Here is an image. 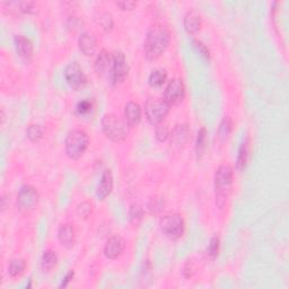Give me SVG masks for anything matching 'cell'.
Returning <instances> with one entry per match:
<instances>
[{"instance_id": "d6a6232c", "label": "cell", "mask_w": 289, "mask_h": 289, "mask_svg": "<svg viewBox=\"0 0 289 289\" xmlns=\"http://www.w3.org/2000/svg\"><path fill=\"white\" fill-rule=\"evenodd\" d=\"M148 207L151 211L155 212V214H157V212L163 210L164 201L162 200V199H153V200L149 202Z\"/></svg>"}, {"instance_id": "5bb4252c", "label": "cell", "mask_w": 289, "mask_h": 289, "mask_svg": "<svg viewBox=\"0 0 289 289\" xmlns=\"http://www.w3.org/2000/svg\"><path fill=\"white\" fill-rule=\"evenodd\" d=\"M113 189V178L111 174V170H104V173L102 174L101 181H99V184L97 187V197L101 199V200H104L107 196H110V193L112 192Z\"/></svg>"}, {"instance_id": "4316f807", "label": "cell", "mask_w": 289, "mask_h": 289, "mask_svg": "<svg viewBox=\"0 0 289 289\" xmlns=\"http://www.w3.org/2000/svg\"><path fill=\"white\" fill-rule=\"evenodd\" d=\"M129 217L132 224H139L141 218H143V209H141V207L139 205H132L129 210Z\"/></svg>"}, {"instance_id": "7a4b0ae2", "label": "cell", "mask_w": 289, "mask_h": 289, "mask_svg": "<svg viewBox=\"0 0 289 289\" xmlns=\"http://www.w3.org/2000/svg\"><path fill=\"white\" fill-rule=\"evenodd\" d=\"M233 184V169L228 165H221L215 175V198L219 209H224L228 200Z\"/></svg>"}, {"instance_id": "277c9868", "label": "cell", "mask_w": 289, "mask_h": 289, "mask_svg": "<svg viewBox=\"0 0 289 289\" xmlns=\"http://www.w3.org/2000/svg\"><path fill=\"white\" fill-rule=\"evenodd\" d=\"M88 141V136L85 131L79 129L70 131L65 141L66 154L72 159L80 158L87 149Z\"/></svg>"}, {"instance_id": "83f0119b", "label": "cell", "mask_w": 289, "mask_h": 289, "mask_svg": "<svg viewBox=\"0 0 289 289\" xmlns=\"http://www.w3.org/2000/svg\"><path fill=\"white\" fill-rule=\"evenodd\" d=\"M218 252H219V239L217 236H214L210 240L209 246H208V254L210 255L211 259H215L217 258Z\"/></svg>"}, {"instance_id": "ba28073f", "label": "cell", "mask_w": 289, "mask_h": 289, "mask_svg": "<svg viewBox=\"0 0 289 289\" xmlns=\"http://www.w3.org/2000/svg\"><path fill=\"white\" fill-rule=\"evenodd\" d=\"M184 95H186V88H184L182 79L174 78L170 80L166 86V89H165L164 99L169 105H178L183 101Z\"/></svg>"}, {"instance_id": "cb8c5ba5", "label": "cell", "mask_w": 289, "mask_h": 289, "mask_svg": "<svg viewBox=\"0 0 289 289\" xmlns=\"http://www.w3.org/2000/svg\"><path fill=\"white\" fill-rule=\"evenodd\" d=\"M232 120L229 117H225L224 119L221 120L219 128H218V137H219L220 141H225L232 131Z\"/></svg>"}, {"instance_id": "9c48e42d", "label": "cell", "mask_w": 289, "mask_h": 289, "mask_svg": "<svg viewBox=\"0 0 289 289\" xmlns=\"http://www.w3.org/2000/svg\"><path fill=\"white\" fill-rule=\"evenodd\" d=\"M65 78L69 86L74 89H80L86 84V76L77 63H72L66 67Z\"/></svg>"}, {"instance_id": "1f68e13d", "label": "cell", "mask_w": 289, "mask_h": 289, "mask_svg": "<svg viewBox=\"0 0 289 289\" xmlns=\"http://www.w3.org/2000/svg\"><path fill=\"white\" fill-rule=\"evenodd\" d=\"M168 129L166 126H162V125H158V127L156 128V138L158 139V141H165L168 138Z\"/></svg>"}, {"instance_id": "e0dca14e", "label": "cell", "mask_w": 289, "mask_h": 289, "mask_svg": "<svg viewBox=\"0 0 289 289\" xmlns=\"http://www.w3.org/2000/svg\"><path fill=\"white\" fill-rule=\"evenodd\" d=\"M183 24L188 34H196V33L200 30L201 18L197 12L190 11L184 16Z\"/></svg>"}, {"instance_id": "8fae6325", "label": "cell", "mask_w": 289, "mask_h": 289, "mask_svg": "<svg viewBox=\"0 0 289 289\" xmlns=\"http://www.w3.org/2000/svg\"><path fill=\"white\" fill-rule=\"evenodd\" d=\"M125 240L119 235H114L107 240L105 248H104V254H105L106 258L114 260L120 257L123 251H125Z\"/></svg>"}, {"instance_id": "5b68a950", "label": "cell", "mask_w": 289, "mask_h": 289, "mask_svg": "<svg viewBox=\"0 0 289 289\" xmlns=\"http://www.w3.org/2000/svg\"><path fill=\"white\" fill-rule=\"evenodd\" d=\"M169 104L163 98H149L146 102L145 113L150 125L158 126L169 112Z\"/></svg>"}, {"instance_id": "836d02e7", "label": "cell", "mask_w": 289, "mask_h": 289, "mask_svg": "<svg viewBox=\"0 0 289 289\" xmlns=\"http://www.w3.org/2000/svg\"><path fill=\"white\" fill-rule=\"evenodd\" d=\"M193 44L196 48L201 52V54L205 56L206 59H209L210 58V53H209V50L207 49V46L202 43L201 41H198V40H193Z\"/></svg>"}, {"instance_id": "603a6c76", "label": "cell", "mask_w": 289, "mask_h": 289, "mask_svg": "<svg viewBox=\"0 0 289 289\" xmlns=\"http://www.w3.org/2000/svg\"><path fill=\"white\" fill-rule=\"evenodd\" d=\"M167 75L163 69H155L149 76V85L151 87H160L166 82Z\"/></svg>"}, {"instance_id": "d590c367", "label": "cell", "mask_w": 289, "mask_h": 289, "mask_svg": "<svg viewBox=\"0 0 289 289\" xmlns=\"http://www.w3.org/2000/svg\"><path fill=\"white\" fill-rule=\"evenodd\" d=\"M73 278H74V272L73 271H70L67 276H66L65 278H64V280H63V282H61V285H60V287L63 288V287H66L68 285V283L70 282V280H73Z\"/></svg>"}, {"instance_id": "d6986e66", "label": "cell", "mask_w": 289, "mask_h": 289, "mask_svg": "<svg viewBox=\"0 0 289 289\" xmlns=\"http://www.w3.org/2000/svg\"><path fill=\"white\" fill-rule=\"evenodd\" d=\"M111 65H112V56L106 50H102L97 55L95 64H94V68H95L97 74H104L110 69Z\"/></svg>"}, {"instance_id": "4dcf8cb0", "label": "cell", "mask_w": 289, "mask_h": 289, "mask_svg": "<svg viewBox=\"0 0 289 289\" xmlns=\"http://www.w3.org/2000/svg\"><path fill=\"white\" fill-rule=\"evenodd\" d=\"M99 24L102 25V27L105 31H111L113 27V20L110 14H107V13L102 14L101 18H99Z\"/></svg>"}, {"instance_id": "ffe728a7", "label": "cell", "mask_w": 289, "mask_h": 289, "mask_svg": "<svg viewBox=\"0 0 289 289\" xmlns=\"http://www.w3.org/2000/svg\"><path fill=\"white\" fill-rule=\"evenodd\" d=\"M56 262H58V257H56L54 251L46 250L43 253V257H42V270H43L44 272H50L51 270L55 267Z\"/></svg>"}, {"instance_id": "9a60e30c", "label": "cell", "mask_w": 289, "mask_h": 289, "mask_svg": "<svg viewBox=\"0 0 289 289\" xmlns=\"http://www.w3.org/2000/svg\"><path fill=\"white\" fill-rule=\"evenodd\" d=\"M125 118L129 127H136L141 120V108L135 102H129L125 107Z\"/></svg>"}, {"instance_id": "e575fe53", "label": "cell", "mask_w": 289, "mask_h": 289, "mask_svg": "<svg viewBox=\"0 0 289 289\" xmlns=\"http://www.w3.org/2000/svg\"><path fill=\"white\" fill-rule=\"evenodd\" d=\"M117 6H119L123 11H130L134 7L137 6V3L136 2H118L117 3Z\"/></svg>"}, {"instance_id": "ac0fdd59", "label": "cell", "mask_w": 289, "mask_h": 289, "mask_svg": "<svg viewBox=\"0 0 289 289\" xmlns=\"http://www.w3.org/2000/svg\"><path fill=\"white\" fill-rule=\"evenodd\" d=\"M58 239L65 248H73L75 243V230L73 226L69 224H65L61 226L58 232Z\"/></svg>"}, {"instance_id": "30bf717a", "label": "cell", "mask_w": 289, "mask_h": 289, "mask_svg": "<svg viewBox=\"0 0 289 289\" xmlns=\"http://www.w3.org/2000/svg\"><path fill=\"white\" fill-rule=\"evenodd\" d=\"M39 202V193L31 186L21 188L17 196V205L21 210H30Z\"/></svg>"}, {"instance_id": "3957f363", "label": "cell", "mask_w": 289, "mask_h": 289, "mask_svg": "<svg viewBox=\"0 0 289 289\" xmlns=\"http://www.w3.org/2000/svg\"><path fill=\"white\" fill-rule=\"evenodd\" d=\"M102 127L105 136L114 143H121V141L127 139L128 135H129V125L127 121L113 114V113L104 115Z\"/></svg>"}, {"instance_id": "484cf974", "label": "cell", "mask_w": 289, "mask_h": 289, "mask_svg": "<svg viewBox=\"0 0 289 289\" xmlns=\"http://www.w3.org/2000/svg\"><path fill=\"white\" fill-rule=\"evenodd\" d=\"M206 139H207V132L205 128H201L200 131L198 132L197 137V144H196V151L198 156H201L203 150L206 148Z\"/></svg>"}, {"instance_id": "2e32d148", "label": "cell", "mask_w": 289, "mask_h": 289, "mask_svg": "<svg viewBox=\"0 0 289 289\" xmlns=\"http://www.w3.org/2000/svg\"><path fill=\"white\" fill-rule=\"evenodd\" d=\"M14 41H15V46L18 55L23 59L31 58L33 54V43L31 40L26 39V37L23 35H16Z\"/></svg>"}, {"instance_id": "f546056e", "label": "cell", "mask_w": 289, "mask_h": 289, "mask_svg": "<svg viewBox=\"0 0 289 289\" xmlns=\"http://www.w3.org/2000/svg\"><path fill=\"white\" fill-rule=\"evenodd\" d=\"M93 110V103L88 99H84V101L79 102L77 105V112L80 115H86L88 113H91Z\"/></svg>"}, {"instance_id": "44dd1931", "label": "cell", "mask_w": 289, "mask_h": 289, "mask_svg": "<svg viewBox=\"0 0 289 289\" xmlns=\"http://www.w3.org/2000/svg\"><path fill=\"white\" fill-rule=\"evenodd\" d=\"M248 157H249V143L248 139H245L240 147L238 160H236V168L239 170H243L246 166V163H248Z\"/></svg>"}, {"instance_id": "6da1fadb", "label": "cell", "mask_w": 289, "mask_h": 289, "mask_svg": "<svg viewBox=\"0 0 289 289\" xmlns=\"http://www.w3.org/2000/svg\"><path fill=\"white\" fill-rule=\"evenodd\" d=\"M169 43V32L165 26L157 24L150 27L145 41V54L147 59L156 60L167 49Z\"/></svg>"}, {"instance_id": "4fadbf2b", "label": "cell", "mask_w": 289, "mask_h": 289, "mask_svg": "<svg viewBox=\"0 0 289 289\" xmlns=\"http://www.w3.org/2000/svg\"><path fill=\"white\" fill-rule=\"evenodd\" d=\"M189 136H190V129H189L188 126H177L172 135H170V144L177 147V148H182L187 144Z\"/></svg>"}, {"instance_id": "8992f818", "label": "cell", "mask_w": 289, "mask_h": 289, "mask_svg": "<svg viewBox=\"0 0 289 289\" xmlns=\"http://www.w3.org/2000/svg\"><path fill=\"white\" fill-rule=\"evenodd\" d=\"M160 229L170 240H178L181 238L186 229L183 218L179 214H173L163 217L159 222Z\"/></svg>"}, {"instance_id": "7402d4cb", "label": "cell", "mask_w": 289, "mask_h": 289, "mask_svg": "<svg viewBox=\"0 0 289 289\" xmlns=\"http://www.w3.org/2000/svg\"><path fill=\"white\" fill-rule=\"evenodd\" d=\"M26 268V263L23 259H14L9 262L8 265V273L11 277H18L24 272Z\"/></svg>"}, {"instance_id": "7c38bea8", "label": "cell", "mask_w": 289, "mask_h": 289, "mask_svg": "<svg viewBox=\"0 0 289 289\" xmlns=\"http://www.w3.org/2000/svg\"><path fill=\"white\" fill-rule=\"evenodd\" d=\"M78 45L79 50L82 51L85 55H93L96 51V37L94 36L92 33L85 32L79 36Z\"/></svg>"}, {"instance_id": "f1b7e54d", "label": "cell", "mask_w": 289, "mask_h": 289, "mask_svg": "<svg viewBox=\"0 0 289 289\" xmlns=\"http://www.w3.org/2000/svg\"><path fill=\"white\" fill-rule=\"evenodd\" d=\"M77 214L80 218H87L92 214V205L87 201L79 203L77 207Z\"/></svg>"}, {"instance_id": "52a82bcc", "label": "cell", "mask_w": 289, "mask_h": 289, "mask_svg": "<svg viewBox=\"0 0 289 289\" xmlns=\"http://www.w3.org/2000/svg\"><path fill=\"white\" fill-rule=\"evenodd\" d=\"M129 67H128L125 54L121 51H115L112 55L111 78L114 84H121L127 78Z\"/></svg>"}, {"instance_id": "d4e9b609", "label": "cell", "mask_w": 289, "mask_h": 289, "mask_svg": "<svg viewBox=\"0 0 289 289\" xmlns=\"http://www.w3.org/2000/svg\"><path fill=\"white\" fill-rule=\"evenodd\" d=\"M26 136L31 141H39L43 137V128L40 125H32L27 128Z\"/></svg>"}]
</instances>
